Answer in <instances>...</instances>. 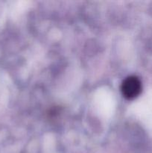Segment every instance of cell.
<instances>
[{
	"instance_id": "1",
	"label": "cell",
	"mask_w": 152,
	"mask_h": 153,
	"mask_svg": "<svg viewBox=\"0 0 152 153\" xmlns=\"http://www.w3.org/2000/svg\"><path fill=\"white\" fill-rule=\"evenodd\" d=\"M142 84L136 76H129L124 80L122 85V91L124 97L127 99H134L140 94Z\"/></svg>"
}]
</instances>
